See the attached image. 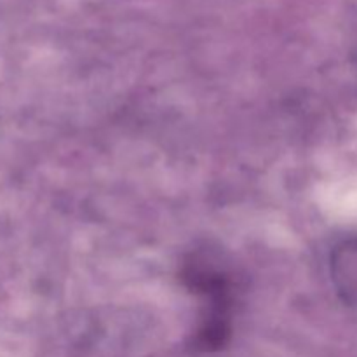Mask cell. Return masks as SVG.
<instances>
[{
  "label": "cell",
  "instance_id": "obj_1",
  "mask_svg": "<svg viewBox=\"0 0 357 357\" xmlns=\"http://www.w3.org/2000/svg\"><path fill=\"white\" fill-rule=\"evenodd\" d=\"M181 281L201 298L202 314L195 331V349L220 351L232 335L236 303L232 278L211 255L194 253L181 265Z\"/></svg>",
  "mask_w": 357,
  "mask_h": 357
},
{
  "label": "cell",
  "instance_id": "obj_2",
  "mask_svg": "<svg viewBox=\"0 0 357 357\" xmlns=\"http://www.w3.org/2000/svg\"><path fill=\"white\" fill-rule=\"evenodd\" d=\"M331 279L342 302L357 312V237L344 241L333 250Z\"/></svg>",
  "mask_w": 357,
  "mask_h": 357
}]
</instances>
